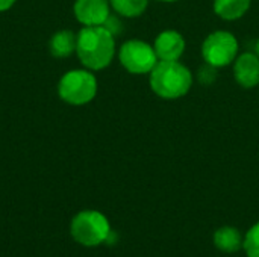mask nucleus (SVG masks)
<instances>
[{
	"mask_svg": "<svg viewBox=\"0 0 259 257\" xmlns=\"http://www.w3.org/2000/svg\"><path fill=\"white\" fill-rule=\"evenodd\" d=\"M76 53L87 70L106 68L115 56V38L106 26H83L77 33Z\"/></svg>",
	"mask_w": 259,
	"mask_h": 257,
	"instance_id": "obj_1",
	"label": "nucleus"
},
{
	"mask_svg": "<svg viewBox=\"0 0 259 257\" xmlns=\"http://www.w3.org/2000/svg\"><path fill=\"white\" fill-rule=\"evenodd\" d=\"M149 74L152 91L164 100L181 98L193 86V73L179 61H159Z\"/></svg>",
	"mask_w": 259,
	"mask_h": 257,
	"instance_id": "obj_2",
	"label": "nucleus"
},
{
	"mask_svg": "<svg viewBox=\"0 0 259 257\" xmlns=\"http://www.w3.org/2000/svg\"><path fill=\"white\" fill-rule=\"evenodd\" d=\"M109 220L99 211L87 209L77 212L70 223L71 238L83 247H97L106 244L111 233Z\"/></svg>",
	"mask_w": 259,
	"mask_h": 257,
	"instance_id": "obj_3",
	"label": "nucleus"
},
{
	"mask_svg": "<svg viewBox=\"0 0 259 257\" xmlns=\"http://www.w3.org/2000/svg\"><path fill=\"white\" fill-rule=\"evenodd\" d=\"M59 97L73 106H82L97 94V79L91 70H71L67 71L58 85Z\"/></svg>",
	"mask_w": 259,
	"mask_h": 257,
	"instance_id": "obj_4",
	"label": "nucleus"
},
{
	"mask_svg": "<svg viewBox=\"0 0 259 257\" xmlns=\"http://www.w3.org/2000/svg\"><path fill=\"white\" fill-rule=\"evenodd\" d=\"M238 50V39L228 30H215L209 33L202 44V56L205 64L215 68L231 65L237 59Z\"/></svg>",
	"mask_w": 259,
	"mask_h": 257,
	"instance_id": "obj_5",
	"label": "nucleus"
},
{
	"mask_svg": "<svg viewBox=\"0 0 259 257\" xmlns=\"http://www.w3.org/2000/svg\"><path fill=\"white\" fill-rule=\"evenodd\" d=\"M120 64L131 74H147L159 62L153 45L143 39H129L118 52Z\"/></svg>",
	"mask_w": 259,
	"mask_h": 257,
	"instance_id": "obj_6",
	"label": "nucleus"
},
{
	"mask_svg": "<svg viewBox=\"0 0 259 257\" xmlns=\"http://www.w3.org/2000/svg\"><path fill=\"white\" fill-rule=\"evenodd\" d=\"M74 17L83 26H103L111 15L109 0H76Z\"/></svg>",
	"mask_w": 259,
	"mask_h": 257,
	"instance_id": "obj_7",
	"label": "nucleus"
},
{
	"mask_svg": "<svg viewBox=\"0 0 259 257\" xmlns=\"http://www.w3.org/2000/svg\"><path fill=\"white\" fill-rule=\"evenodd\" d=\"M153 48L159 61H179L187 48V42L178 30L168 29L155 38Z\"/></svg>",
	"mask_w": 259,
	"mask_h": 257,
	"instance_id": "obj_8",
	"label": "nucleus"
},
{
	"mask_svg": "<svg viewBox=\"0 0 259 257\" xmlns=\"http://www.w3.org/2000/svg\"><path fill=\"white\" fill-rule=\"evenodd\" d=\"M234 77L237 83L246 89L259 85V56L256 53L246 52L234 61Z\"/></svg>",
	"mask_w": 259,
	"mask_h": 257,
	"instance_id": "obj_9",
	"label": "nucleus"
},
{
	"mask_svg": "<svg viewBox=\"0 0 259 257\" xmlns=\"http://www.w3.org/2000/svg\"><path fill=\"white\" fill-rule=\"evenodd\" d=\"M243 241L244 238L241 233L231 226H223L215 230L214 233V245L222 251V253H237L238 250L243 248Z\"/></svg>",
	"mask_w": 259,
	"mask_h": 257,
	"instance_id": "obj_10",
	"label": "nucleus"
},
{
	"mask_svg": "<svg viewBox=\"0 0 259 257\" xmlns=\"http://www.w3.org/2000/svg\"><path fill=\"white\" fill-rule=\"evenodd\" d=\"M250 5L252 0H214L212 8L220 18L226 21H235L247 14Z\"/></svg>",
	"mask_w": 259,
	"mask_h": 257,
	"instance_id": "obj_11",
	"label": "nucleus"
},
{
	"mask_svg": "<svg viewBox=\"0 0 259 257\" xmlns=\"http://www.w3.org/2000/svg\"><path fill=\"white\" fill-rule=\"evenodd\" d=\"M76 44H77V35L71 30H59L56 32L49 42L50 53L55 58H68L76 52Z\"/></svg>",
	"mask_w": 259,
	"mask_h": 257,
	"instance_id": "obj_12",
	"label": "nucleus"
},
{
	"mask_svg": "<svg viewBox=\"0 0 259 257\" xmlns=\"http://www.w3.org/2000/svg\"><path fill=\"white\" fill-rule=\"evenodd\" d=\"M111 8L121 17L135 18L144 14L149 0H109Z\"/></svg>",
	"mask_w": 259,
	"mask_h": 257,
	"instance_id": "obj_13",
	"label": "nucleus"
},
{
	"mask_svg": "<svg viewBox=\"0 0 259 257\" xmlns=\"http://www.w3.org/2000/svg\"><path fill=\"white\" fill-rule=\"evenodd\" d=\"M243 250L247 257H259V221L255 223L244 236Z\"/></svg>",
	"mask_w": 259,
	"mask_h": 257,
	"instance_id": "obj_14",
	"label": "nucleus"
},
{
	"mask_svg": "<svg viewBox=\"0 0 259 257\" xmlns=\"http://www.w3.org/2000/svg\"><path fill=\"white\" fill-rule=\"evenodd\" d=\"M15 2L17 0H0V12H5V11L11 9Z\"/></svg>",
	"mask_w": 259,
	"mask_h": 257,
	"instance_id": "obj_15",
	"label": "nucleus"
},
{
	"mask_svg": "<svg viewBox=\"0 0 259 257\" xmlns=\"http://www.w3.org/2000/svg\"><path fill=\"white\" fill-rule=\"evenodd\" d=\"M256 55L259 56V38H258V41H256Z\"/></svg>",
	"mask_w": 259,
	"mask_h": 257,
	"instance_id": "obj_16",
	"label": "nucleus"
},
{
	"mask_svg": "<svg viewBox=\"0 0 259 257\" xmlns=\"http://www.w3.org/2000/svg\"><path fill=\"white\" fill-rule=\"evenodd\" d=\"M159 2H165V3H173V2H178V0H159Z\"/></svg>",
	"mask_w": 259,
	"mask_h": 257,
	"instance_id": "obj_17",
	"label": "nucleus"
}]
</instances>
